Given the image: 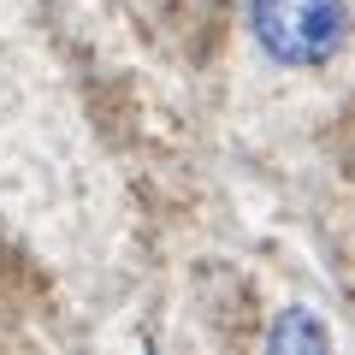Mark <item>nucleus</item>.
Returning <instances> with one entry per match:
<instances>
[{
  "instance_id": "f257e3e1",
  "label": "nucleus",
  "mask_w": 355,
  "mask_h": 355,
  "mask_svg": "<svg viewBox=\"0 0 355 355\" xmlns=\"http://www.w3.org/2000/svg\"><path fill=\"white\" fill-rule=\"evenodd\" d=\"M249 30L266 60L279 65H326L343 48L349 6L343 0H249Z\"/></svg>"
},
{
  "instance_id": "f03ea898",
  "label": "nucleus",
  "mask_w": 355,
  "mask_h": 355,
  "mask_svg": "<svg viewBox=\"0 0 355 355\" xmlns=\"http://www.w3.org/2000/svg\"><path fill=\"white\" fill-rule=\"evenodd\" d=\"M326 326H320V320L314 314H308V308H284V314H279V326H272V331H266V349H326Z\"/></svg>"
}]
</instances>
